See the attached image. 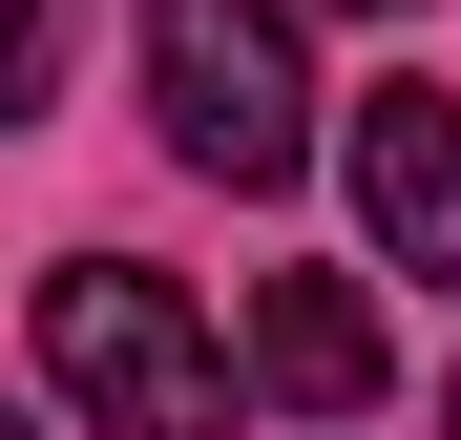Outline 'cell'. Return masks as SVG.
Returning a JSON list of instances; mask_svg holds the SVG:
<instances>
[{
  "label": "cell",
  "mask_w": 461,
  "mask_h": 440,
  "mask_svg": "<svg viewBox=\"0 0 461 440\" xmlns=\"http://www.w3.org/2000/svg\"><path fill=\"white\" fill-rule=\"evenodd\" d=\"M336 22H420V0H336Z\"/></svg>",
  "instance_id": "8992f818"
},
{
  "label": "cell",
  "mask_w": 461,
  "mask_h": 440,
  "mask_svg": "<svg viewBox=\"0 0 461 440\" xmlns=\"http://www.w3.org/2000/svg\"><path fill=\"white\" fill-rule=\"evenodd\" d=\"M440 419H461V399H440Z\"/></svg>",
  "instance_id": "ba28073f"
},
{
  "label": "cell",
  "mask_w": 461,
  "mask_h": 440,
  "mask_svg": "<svg viewBox=\"0 0 461 440\" xmlns=\"http://www.w3.org/2000/svg\"><path fill=\"white\" fill-rule=\"evenodd\" d=\"M63 22H85V0H0V126L63 105Z\"/></svg>",
  "instance_id": "5b68a950"
},
{
  "label": "cell",
  "mask_w": 461,
  "mask_h": 440,
  "mask_svg": "<svg viewBox=\"0 0 461 440\" xmlns=\"http://www.w3.org/2000/svg\"><path fill=\"white\" fill-rule=\"evenodd\" d=\"M147 105H168V168H210V189H294V168H315L294 0H147Z\"/></svg>",
  "instance_id": "7a4b0ae2"
},
{
  "label": "cell",
  "mask_w": 461,
  "mask_h": 440,
  "mask_svg": "<svg viewBox=\"0 0 461 440\" xmlns=\"http://www.w3.org/2000/svg\"><path fill=\"white\" fill-rule=\"evenodd\" d=\"M42 378H63L85 440H230V336L168 273H126V252H63L42 273Z\"/></svg>",
  "instance_id": "6da1fadb"
},
{
  "label": "cell",
  "mask_w": 461,
  "mask_h": 440,
  "mask_svg": "<svg viewBox=\"0 0 461 440\" xmlns=\"http://www.w3.org/2000/svg\"><path fill=\"white\" fill-rule=\"evenodd\" d=\"M0 440H22V419H0Z\"/></svg>",
  "instance_id": "52a82bcc"
},
{
  "label": "cell",
  "mask_w": 461,
  "mask_h": 440,
  "mask_svg": "<svg viewBox=\"0 0 461 440\" xmlns=\"http://www.w3.org/2000/svg\"><path fill=\"white\" fill-rule=\"evenodd\" d=\"M252 378H273L294 419H357L377 378H399V336H377L357 273H273V293H252Z\"/></svg>",
  "instance_id": "277c9868"
},
{
  "label": "cell",
  "mask_w": 461,
  "mask_h": 440,
  "mask_svg": "<svg viewBox=\"0 0 461 440\" xmlns=\"http://www.w3.org/2000/svg\"><path fill=\"white\" fill-rule=\"evenodd\" d=\"M336 168H357V231H377V273L461 293V105H440V85H377V105L336 126Z\"/></svg>",
  "instance_id": "3957f363"
}]
</instances>
